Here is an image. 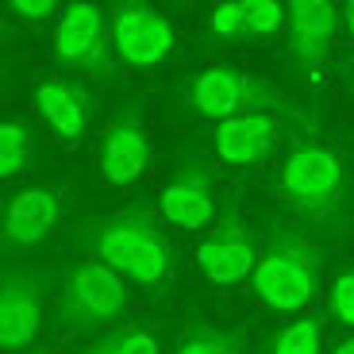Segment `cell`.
Masks as SVG:
<instances>
[{
	"label": "cell",
	"mask_w": 354,
	"mask_h": 354,
	"mask_svg": "<svg viewBox=\"0 0 354 354\" xmlns=\"http://www.w3.org/2000/svg\"><path fill=\"white\" fill-rule=\"evenodd\" d=\"M93 250L135 285H158L169 270V243L147 204H131L93 227Z\"/></svg>",
	"instance_id": "obj_1"
},
{
	"label": "cell",
	"mask_w": 354,
	"mask_h": 354,
	"mask_svg": "<svg viewBox=\"0 0 354 354\" xmlns=\"http://www.w3.org/2000/svg\"><path fill=\"white\" fill-rule=\"evenodd\" d=\"M324 254L319 247L289 227H274L270 243L262 247L254 266V292L277 312H301L319 289Z\"/></svg>",
	"instance_id": "obj_2"
},
{
	"label": "cell",
	"mask_w": 354,
	"mask_h": 354,
	"mask_svg": "<svg viewBox=\"0 0 354 354\" xmlns=\"http://www.w3.org/2000/svg\"><path fill=\"white\" fill-rule=\"evenodd\" d=\"M277 193L308 216H328L346 196V169L331 147L301 142L277 174Z\"/></svg>",
	"instance_id": "obj_3"
},
{
	"label": "cell",
	"mask_w": 354,
	"mask_h": 354,
	"mask_svg": "<svg viewBox=\"0 0 354 354\" xmlns=\"http://www.w3.org/2000/svg\"><path fill=\"white\" fill-rule=\"evenodd\" d=\"M277 104H281V93L239 66H208L189 81V108L216 124L250 112H274Z\"/></svg>",
	"instance_id": "obj_4"
},
{
	"label": "cell",
	"mask_w": 354,
	"mask_h": 354,
	"mask_svg": "<svg viewBox=\"0 0 354 354\" xmlns=\"http://www.w3.org/2000/svg\"><path fill=\"white\" fill-rule=\"evenodd\" d=\"M124 308H127V277L115 274L100 258H88V262L73 266L70 277H66L58 319L73 331H88L120 319Z\"/></svg>",
	"instance_id": "obj_5"
},
{
	"label": "cell",
	"mask_w": 354,
	"mask_h": 354,
	"mask_svg": "<svg viewBox=\"0 0 354 354\" xmlns=\"http://www.w3.org/2000/svg\"><path fill=\"white\" fill-rule=\"evenodd\" d=\"M112 27H108L104 8L97 4H70L54 31V62L81 77L108 81L115 70L112 62Z\"/></svg>",
	"instance_id": "obj_6"
},
{
	"label": "cell",
	"mask_w": 354,
	"mask_h": 354,
	"mask_svg": "<svg viewBox=\"0 0 354 354\" xmlns=\"http://www.w3.org/2000/svg\"><path fill=\"white\" fill-rule=\"evenodd\" d=\"M258 239L250 223L243 220V208L239 201L231 196L223 204L216 227L204 235V243L196 247V266L204 270V277L212 285H239L247 277H254V266H258Z\"/></svg>",
	"instance_id": "obj_7"
},
{
	"label": "cell",
	"mask_w": 354,
	"mask_h": 354,
	"mask_svg": "<svg viewBox=\"0 0 354 354\" xmlns=\"http://www.w3.org/2000/svg\"><path fill=\"white\" fill-rule=\"evenodd\" d=\"M108 27H112V46L135 70H151V66L166 62L174 50V27L151 4L139 0H120L108 8Z\"/></svg>",
	"instance_id": "obj_8"
},
{
	"label": "cell",
	"mask_w": 354,
	"mask_h": 354,
	"mask_svg": "<svg viewBox=\"0 0 354 354\" xmlns=\"http://www.w3.org/2000/svg\"><path fill=\"white\" fill-rule=\"evenodd\" d=\"M43 328V281L31 270L8 266L0 281V346L4 354H24Z\"/></svg>",
	"instance_id": "obj_9"
},
{
	"label": "cell",
	"mask_w": 354,
	"mask_h": 354,
	"mask_svg": "<svg viewBox=\"0 0 354 354\" xmlns=\"http://www.w3.org/2000/svg\"><path fill=\"white\" fill-rule=\"evenodd\" d=\"M289 19H285V35H289V50L301 66V73L319 85V70L328 62L331 43H335V27H339V8L324 4V0H292L285 4Z\"/></svg>",
	"instance_id": "obj_10"
},
{
	"label": "cell",
	"mask_w": 354,
	"mask_h": 354,
	"mask_svg": "<svg viewBox=\"0 0 354 354\" xmlns=\"http://www.w3.org/2000/svg\"><path fill=\"white\" fill-rule=\"evenodd\" d=\"M97 162H100L104 181H112V185H131V181L142 177V169L151 162V142H147V131H142L135 108L120 112L112 124L100 131Z\"/></svg>",
	"instance_id": "obj_11"
},
{
	"label": "cell",
	"mask_w": 354,
	"mask_h": 354,
	"mask_svg": "<svg viewBox=\"0 0 354 354\" xmlns=\"http://www.w3.org/2000/svg\"><path fill=\"white\" fill-rule=\"evenodd\" d=\"M162 220L181 231H201L216 216V193H212V174L201 162H185L169 177V185L158 196Z\"/></svg>",
	"instance_id": "obj_12"
},
{
	"label": "cell",
	"mask_w": 354,
	"mask_h": 354,
	"mask_svg": "<svg viewBox=\"0 0 354 354\" xmlns=\"http://www.w3.org/2000/svg\"><path fill=\"white\" fill-rule=\"evenodd\" d=\"M277 135H281V124H277L274 112H250L216 124L212 147L216 158L227 162V166H258L277 147Z\"/></svg>",
	"instance_id": "obj_13"
},
{
	"label": "cell",
	"mask_w": 354,
	"mask_h": 354,
	"mask_svg": "<svg viewBox=\"0 0 354 354\" xmlns=\"http://www.w3.org/2000/svg\"><path fill=\"white\" fill-rule=\"evenodd\" d=\"M58 220H62L58 189H46V185L19 189L8 201V212H4V239L12 247H35L50 235Z\"/></svg>",
	"instance_id": "obj_14"
},
{
	"label": "cell",
	"mask_w": 354,
	"mask_h": 354,
	"mask_svg": "<svg viewBox=\"0 0 354 354\" xmlns=\"http://www.w3.org/2000/svg\"><path fill=\"white\" fill-rule=\"evenodd\" d=\"M35 108L43 115V124L50 127L58 139L66 142H77L88 127V108H93V97L88 88L77 85V81H66V77H50L39 85L35 93Z\"/></svg>",
	"instance_id": "obj_15"
},
{
	"label": "cell",
	"mask_w": 354,
	"mask_h": 354,
	"mask_svg": "<svg viewBox=\"0 0 354 354\" xmlns=\"http://www.w3.org/2000/svg\"><path fill=\"white\" fill-rule=\"evenodd\" d=\"M262 354H324V324L316 316L292 319L266 339Z\"/></svg>",
	"instance_id": "obj_16"
},
{
	"label": "cell",
	"mask_w": 354,
	"mask_h": 354,
	"mask_svg": "<svg viewBox=\"0 0 354 354\" xmlns=\"http://www.w3.org/2000/svg\"><path fill=\"white\" fill-rule=\"evenodd\" d=\"M174 354H243V335L212 328V324H193L185 335L177 339Z\"/></svg>",
	"instance_id": "obj_17"
},
{
	"label": "cell",
	"mask_w": 354,
	"mask_h": 354,
	"mask_svg": "<svg viewBox=\"0 0 354 354\" xmlns=\"http://www.w3.org/2000/svg\"><path fill=\"white\" fill-rule=\"evenodd\" d=\"M35 158V142H31V131H27L19 120H8L0 127V177L12 181L19 177Z\"/></svg>",
	"instance_id": "obj_18"
},
{
	"label": "cell",
	"mask_w": 354,
	"mask_h": 354,
	"mask_svg": "<svg viewBox=\"0 0 354 354\" xmlns=\"http://www.w3.org/2000/svg\"><path fill=\"white\" fill-rule=\"evenodd\" d=\"M81 354H158V339L142 328H120L112 335L97 339V343Z\"/></svg>",
	"instance_id": "obj_19"
},
{
	"label": "cell",
	"mask_w": 354,
	"mask_h": 354,
	"mask_svg": "<svg viewBox=\"0 0 354 354\" xmlns=\"http://www.w3.org/2000/svg\"><path fill=\"white\" fill-rule=\"evenodd\" d=\"M289 19V8L285 4H274V0H247V39H270L277 35Z\"/></svg>",
	"instance_id": "obj_20"
},
{
	"label": "cell",
	"mask_w": 354,
	"mask_h": 354,
	"mask_svg": "<svg viewBox=\"0 0 354 354\" xmlns=\"http://www.w3.org/2000/svg\"><path fill=\"white\" fill-rule=\"evenodd\" d=\"M208 31L223 43L247 39V4H216L212 16H208Z\"/></svg>",
	"instance_id": "obj_21"
},
{
	"label": "cell",
	"mask_w": 354,
	"mask_h": 354,
	"mask_svg": "<svg viewBox=\"0 0 354 354\" xmlns=\"http://www.w3.org/2000/svg\"><path fill=\"white\" fill-rule=\"evenodd\" d=\"M328 308H331V316H335L343 328H354V266H346L343 274L331 281Z\"/></svg>",
	"instance_id": "obj_22"
},
{
	"label": "cell",
	"mask_w": 354,
	"mask_h": 354,
	"mask_svg": "<svg viewBox=\"0 0 354 354\" xmlns=\"http://www.w3.org/2000/svg\"><path fill=\"white\" fill-rule=\"evenodd\" d=\"M8 12L24 24H43L50 12H58V4L54 0H16V4H8Z\"/></svg>",
	"instance_id": "obj_23"
},
{
	"label": "cell",
	"mask_w": 354,
	"mask_h": 354,
	"mask_svg": "<svg viewBox=\"0 0 354 354\" xmlns=\"http://www.w3.org/2000/svg\"><path fill=\"white\" fill-rule=\"evenodd\" d=\"M343 24H346V35L354 39V0H351V4H343Z\"/></svg>",
	"instance_id": "obj_24"
},
{
	"label": "cell",
	"mask_w": 354,
	"mask_h": 354,
	"mask_svg": "<svg viewBox=\"0 0 354 354\" xmlns=\"http://www.w3.org/2000/svg\"><path fill=\"white\" fill-rule=\"evenodd\" d=\"M331 354H354V335L343 339V343H335V346H331Z\"/></svg>",
	"instance_id": "obj_25"
},
{
	"label": "cell",
	"mask_w": 354,
	"mask_h": 354,
	"mask_svg": "<svg viewBox=\"0 0 354 354\" xmlns=\"http://www.w3.org/2000/svg\"><path fill=\"white\" fill-rule=\"evenodd\" d=\"M31 354H50V351H31Z\"/></svg>",
	"instance_id": "obj_26"
}]
</instances>
